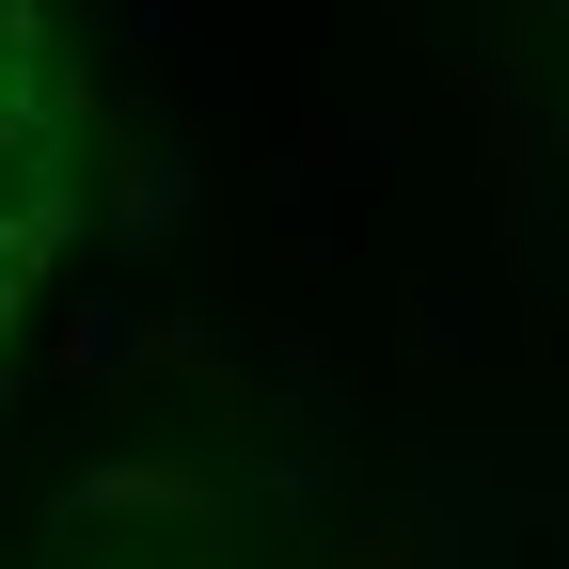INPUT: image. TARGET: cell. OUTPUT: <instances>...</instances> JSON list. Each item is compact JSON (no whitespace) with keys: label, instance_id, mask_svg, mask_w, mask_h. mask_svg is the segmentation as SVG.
<instances>
[{"label":"cell","instance_id":"2","mask_svg":"<svg viewBox=\"0 0 569 569\" xmlns=\"http://www.w3.org/2000/svg\"><path fill=\"white\" fill-rule=\"evenodd\" d=\"M32 63H48V17H32V0H0V96H32Z\"/></svg>","mask_w":569,"mask_h":569},{"label":"cell","instance_id":"1","mask_svg":"<svg viewBox=\"0 0 569 569\" xmlns=\"http://www.w3.org/2000/svg\"><path fill=\"white\" fill-rule=\"evenodd\" d=\"M63 222H80V142L48 127V80L0 96V253H48Z\"/></svg>","mask_w":569,"mask_h":569},{"label":"cell","instance_id":"3","mask_svg":"<svg viewBox=\"0 0 569 569\" xmlns=\"http://www.w3.org/2000/svg\"><path fill=\"white\" fill-rule=\"evenodd\" d=\"M17 284H32V253H0V317H17Z\"/></svg>","mask_w":569,"mask_h":569}]
</instances>
